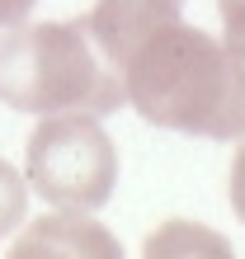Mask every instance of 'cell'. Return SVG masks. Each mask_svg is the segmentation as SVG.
<instances>
[{"label": "cell", "mask_w": 245, "mask_h": 259, "mask_svg": "<svg viewBox=\"0 0 245 259\" xmlns=\"http://www.w3.org/2000/svg\"><path fill=\"white\" fill-rule=\"evenodd\" d=\"M226 193H231V212L245 222V137H240V146H236V156H231V179H226Z\"/></svg>", "instance_id": "cell-8"}, {"label": "cell", "mask_w": 245, "mask_h": 259, "mask_svg": "<svg viewBox=\"0 0 245 259\" xmlns=\"http://www.w3.org/2000/svg\"><path fill=\"white\" fill-rule=\"evenodd\" d=\"M28 10H33V0H0V28L24 24V19H28Z\"/></svg>", "instance_id": "cell-9"}, {"label": "cell", "mask_w": 245, "mask_h": 259, "mask_svg": "<svg viewBox=\"0 0 245 259\" xmlns=\"http://www.w3.org/2000/svg\"><path fill=\"white\" fill-rule=\"evenodd\" d=\"M217 10H222V24H226L222 48H226V57H231L236 75L245 80V0H217Z\"/></svg>", "instance_id": "cell-7"}, {"label": "cell", "mask_w": 245, "mask_h": 259, "mask_svg": "<svg viewBox=\"0 0 245 259\" xmlns=\"http://www.w3.org/2000/svg\"><path fill=\"white\" fill-rule=\"evenodd\" d=\"M0 104L19 113H113L123 75L90 33V19L10 24L0 38Z\"/></svg>", "instance_id": "cell-2"}, {"label": "cell", "mask_w": 245, "mask_h": 259, "mask_svg": "<svg viewBox=\"0 0 245 259\" xmlns=\"http://www.w3.org/2000/svg\"><path fill=\"white\" fill-rule=\"evenodd\" d=\"M24 207H28V184L14 175V165L0 160V236L24 222Z\"/></svg>", "instance_id": "cell-6"}, {"label": "cell", "mask_w": 245, "mask_h": 259, "mask_svg": "<svg viewBox=\"0 0 245 259\" xmlns=\"http://www.w3.org/2000/svg\"><path fill=\"white\" fill-rule=\"evenodd\" d=\"M118 75L128 104L146 123L217 142L245 137V80L226 48L203 28L179 19L151 28L128 48Z\"/></svg>", "instance_id": "cell-1"}, {"label": "cell", "mask_w": 245, "mask_h": 259, "mask_svg": "<svg viewBox=\"0 0 245 259\" xmlns=\"http://www.w3.org/2000/svg\"><path fill=\"white\" fill-rule=\"evenodd\" d=\"M28 184L52 207H104L118 184V151L95 113H43L28 137Z\"/></svg>", "instance_id": "cell-3"}, {"label": "cell", "mask_w": 245, "mask_h": 259, "mask_svg": "<svg viewBox=\"0 0 245 259\" xmlns=\"http://www.w3.org/2000/svg\"><path fill=\"white\" fill-rule=\"evenodd\" d=\"M179 10H184V0H99L85 19H90V33L104 48V57L113 66H123L132 42L146 38L160 24H175Z\"/></svg>", "instance_id": "cell-4"}, {"label": "cell", "mask_w": 245, "mask_h": 259, "mask_svg": "<svg viewBox=\"0 0 245 259\" xmlns=\"http://www.w3.org/2000/svg\"><path fill=\"white\" fill-rule=\"evenodd\" d=\"M118 254V240L95 222H80V217H43L28 236L14 240V254Z\"/></svg>", "instance_id": "cell-5"}]
</instances>
